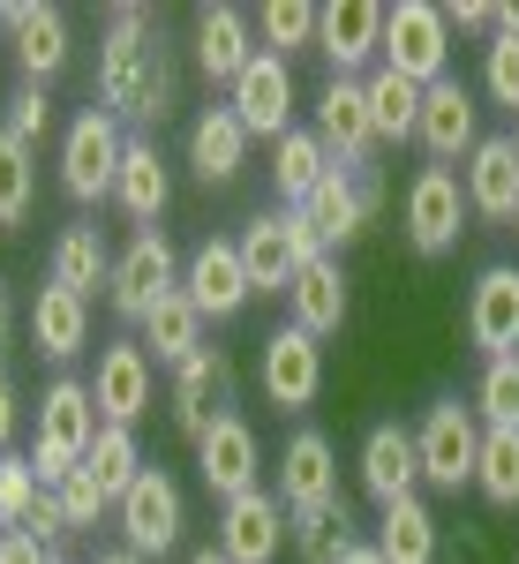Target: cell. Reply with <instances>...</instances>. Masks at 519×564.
Returning <instances> with one entry per match:
<instances>
[{
  "mask_svg": "<svg viewBox=\"0 0 519 564\" xmlns=\"http://www.w3.org/2000/svg\"><path fill=\"white\" fill-rule=\"evenodd\" d=\"M98 399H90L84 377H53L39 391V452H31V467H39L45 489H61V481L84 467V452L98 444Z\"/></svg>",
  "mask_w": 519,
  "mask_h": 564,
  "instance_id": "6da1fadb",
  "label": "cell"
},
{
  "mask_svg": "<svg viewBox=\"0 0 519 564\" xmlns=\"http://www.w3.org/2000/svg\"><path fill=\"white\" fill-rule=\"evenodd\" d=\"M414 452H422V481H430V489H444V497L475 489V459H482L475 406H459V399H430L422 422H414Z\"/></svg>",
  "mask_w": 519,
  "mask_h": 564,
  "instance_id": "7a4b0ae2",
  "label": "cell"
},
{
  "mask_svg": "<svg viewBox=\"0 0 519 564\" xmlns=\"http://www.w3.org/2000/svg\"><path fill=\"white\" fill-rule=\"evenodd\" d=\"M385 68L407 76V84H444L452 76V23L436 0H399L385 8Z\"/></svg>",
  "mask_w": 519,
  "mask_h": 564,
  "instance_id": "3957f363",
  "label": "cell"
},
{
  "mask_svg": "<svg viewBox=\"0 0 519 564\" xmlns=\"http://www.w3.org/2000/svg\"><path fill=\"white\" fill-rule=\"evenodd\" d=\"M121 151H129V129H121L106 106H84V113L61 129V188H68L76 204H98V196H113Z\"/></svg>",
  "mask_w": 519,
  "mask_h": 564,
  "instance_id": "277c9868",
  "label": "cell"
},
{
  "mask_svg": "<svg viewBox=\"0 0 519 564\" xmlns=\"http://www.w3.org/2000/svg\"><path fill=\"white\" fill-rule=\"evenodd\" d=\"M166 294H181V249L166 241V226H151V234H136L129 249H113V286H106V302H113L121 324H143Z\"/></svg>",
  "mask_w": 519,
  "mask_h": 564,
  "instance_id": "5b68a950",
  "label": "cell"
},
{
  "mask_svg": "<svg viewBox=\"0 0 519 564\" xmlns=\"http://www.w3.org/2000/svg\"><path fill=\"white\" fill-rule=\"evenodd\" d=\"M113 520H121V550H136V557H166V550H181L188 497H181V481H173L166 467H143L136 489L113 505Z\"/></svg>",
  "mask_w": 519,
  "mask_h": 564,
  "instance_id": "8992f818",
  "label": "cell"
},
{
  "mask_svg": "<svg viewBox=\"0 0 519 564\" xmlns=\"http://www.w3.org/2000/svg\"><path fill=\"white\" fill-rule=\"evenodd\" d=\"M181 294L196 302V316H204V324H234L241 308L257 302L249 263H241V241H234V234L196 241V249H188V263H181Z\"/></svg>",
  "mask_w": 519,
  "mask_h": 564,
  "instance_id": "52a82bcc",
  "label": "cell"
},
{
  "mask_svg": "<svg viewBox=\"0 0 519 564\" xmlns=\"http://www.w3.org/2000/svg\"><path fill=\"white\" fill-rule=\"evenodd\" d=\"M467 218H475L467 212V181L452 166H422L407 181V241H414V257H452Z\"/></svg>",
  "mask_w": 519,
  "mask_h": 564,
  "instance_id": "ba28073f",
  "label": "cell"
},
{
  "mask_svg": "<svg viewBox=\"0 0 519 564\" xmlns=\"http://www.w3.org/2000/svg\"><path fill=\"white\" fill-rule=\"evenodd\" d=\"M90 399H98V422L113 430H136L159 399V361L143 354V339H113L98 347V369H90Z\"/></svg>",
  "mask_w": 519,
  "mask_h": 564,
  "instance_id": "9c48e42d",
  "label": "cell"
},
{
  "mask_svg": "<svg viewBox=\"0 0 519 564\" xmlns=\"http://www.w3.org/2000/svg\"><path fill=\"white\" fill-rule=\"evenodd\" d=\"M196 475H204V489H212L218 505L263 489V444H257V430H249V414L226 406L212 430L196 436Z\"/></svg>",
  "mask_w": 519,
  "mask_h": 564,
  "instance_id": "30bf717a",
  "label": "cell"
},
{
  "mask_svg": "<svg viewBox=\"0 0 519 564\" xmlns=\"http://www.w3.org/2000/svg\"><path fill=\"white\" fill-rule=\"evenodd\" d=\"M226 106H234V121L249 129V143H279V135L294 129V106H302V90H294V61H279V53H257L234 90H226Z\"/></svg>",
  "mask_w": 519,
  "mask_h": 564,
  "instance_id": "8fae6325",
  "label": "cell"
},
{
  "mask_svg": "<svg viewBox=\"0 0 519 564\" xmlns=\"http://www.w3.org/2000/svg\"><path fill=\"white\" fill-rule=\"evenodd\" d=\"M257 377H263V399H271L279 414L316 406V391H324V339H309L302 324H279L257 354Z\"/></svg>",
  "mask_w": 519,
  "mask_h": 564,
  "instance_id": "7c38bea8",
  "label": "cell"
},
{
  "mask_svg": "<svg viewBox=\"0 0 519 564\" xmlns=\"http://www.w3.org/2000/svg\"><path fill=\"white\" fill-rule=\"evenodd\" d=\"M316 143H324V159L346 166V174L369 166L377 129H369V90H361V76H332V84L316 90Z\"/></svg>",
  "mask_w": 519,
  "mask_h": 564,
  "instance_id": "4fadbf2b",
  "label": "cell"
},
{
  "mask_svg": "<svg viewBox=\"0 0 519 564\" xmlns=\"http://www.w3.org/2000/svg\"><path fill=\"white\" fill-rule=\"evenodd\" d=\"M166 399H173V430H181L188 444H196V436H204V430L218 422V414L234 406V354H226V347L188 354V361L173 369Z\"/></svg>",
  "mask_w": 519,
  "mask_h": 564,
  "instance_id": "5bb4252c",
  "label": "cell"
},
{
  "mask_svg": "<svg viewBox=\"0 0 519 564\" xmlns=\"http://www.w3.org/2000/svg\"><path fill=\"white\" fill-rule=\"evenodd\" d=\"M414 143L430 151V166H452V159H467V151L482 143V106H475V90L459 84V76H444V84L422 90Z\"/></svg>",
  "mask_w": 519,
  "mask_h": 564,
  "instance_id": "9a60e30c",
  "label": "cell"
},
{
  "mask_svg": "<svg viewBox=\"0 0 519 564\" xmlns=\"http://www.w3.org/2000/svg\"><path fill=\"white\" fill-rule=\"evenodd\" d=\"M279 542H286L279 489H249V497L218 505V557L226 564H279Z\"/></svg>",
  "mask_w": 519,
  "mask_h": 564,
  "instance_id": "2e32d148",
  "label": "cell"
},
{
  "mask_svg": "<svg viewBox=\"0 0 519 564\" xmlns=\"http://www.w3.org/2000/svg\"><path fill=\"white\" fill-rule=\"evenodd\" d=\"M0 23H8V39H15V68H23L39 90L68 68V53H76V45H68V15H61L53 0H8V8H0Z\"/></svg>",
  "mask_w": 519,
  "mask_h": 564,
  "instance_id": "e0dca14e",
  "label": "cell"
},
{
  "mask_svg": "<svg viewBox=\"0 0 519 564\" xmlns=\"http://www.w3.org/2000/svg\"><path fill=\"white\" fill-rule=\"evenodd\" d=\"M316 53L332 61V76H361L385 53V8L377 0H332V8H316Z\"/></svg>",
  "mask_w": 519,
  "mask_h": 564,
  "instance_id": "ac0fdd59",
  "label": "cell"
},
{
  "mask_svg": "<svg viewBox=\"0 0 519 564\" xmlns=\"http://www.w3.org/2000/svg\"><path fill=\"white\" fill-rule=\"evenodd\" d=\"M279 505L286 512H316V505H339V452L324 430H294L279 452Z\"/></svg>",
  "mask_w": 519,
  "mask_h": 564,
  "instance_id": "d6986e66",
  "label": "cell"
},
{
  "mask_svg": "<svg viewBox=\"0 0 519 564\" xmlns=\"http://www.w3.org/2000/svg\"><path fill=\"white\" fill-rule=\"evenodd\" d=\"M467 339L482 347V361L519 354V271L512 263H482L475 294H467Z\"/></svg>",
  "mask_w": 519,
  "mask_h": 564,
  "instance_id": "ffe728a7",
  "label": "cell"
},
{
  "mask_svg": "<svg viewBox=\"0 0 519 564\" xmlns=\"http://www.w3.org/2000/svg\"><path fill=\"white\" fill-rule=\"evenodd\" d=\"M257 15L249 8H234V0H212V8H196V68L212 76V84L234 90V76L257 61Z\"/></svg>",
  "mask_w": 519,
  "mask_h": 564,
  "instance_id": "44dd1931",
  "label": "cell"
},
{
  "mask_svg": "<svg viewBox=\"0 0 519 564\" xmlns=\"http://www.w3.org/2000/svg\"><path fill=\"white\" fill-rule=\"evenodd\" d=\"M467 212L489 218V226H512L519 212V143L512 135H482L475 151H467Z\"/></svg>",
  "mask_w": 519,
  "mask_h": 564,
  "instance_id": "7402d4cb",
  "label": "cell"
},
{
  "mask_svg": "<svg viewBox=\"0 0 519 564\" xmlns=\"http://www.w3.org/2000/svg\"><path fill=\"white\" fill-rule=\"evenodd\" d=\"M361 489L377 497V512L399 505V497H422V452H414V430L377 422V430L361 436Z\"/></svg>",
  "mask_w": 519,
  "mask_h": 564,
  "instance_id": "603a6c76",
  "label": "cell"
},
{
  "mask_svg": "<svg viewBox=\"0 0 519 564\" xmlns=\"http://www.w3.org/2000/svg\"><path fill=\"white\" fill-rule=\"evenodd\" d=\"M113 204L136 218V234H151L173 204V174L166 159H159V143L151 135H129V151H121V174H113Z\"/></svg>",
  "mask_w": 519,
  "mask_h": 564,
  "instance_id": "cb8c5ba5",
  "label": "cell"
},
{
  "mask_svg": "<svg viewBox=\"0 0 519 564\" xmlns=\"http://www.w3.org/2000/svg\"><path fill=\"white\" fill-rule=\"evenodd\" d=\"M346 308H354V294H346L339 257H316V263L294 271V286H286V324H302L309 339H332L346 324Z\"/></svg>",
  "mask_w": 519,
  "mask_h": 564,
  "instance_id": "d4e9b609",
  "label": "cell"
},
{
  "mask_svg": "<svg viewBox=\"0 0 519 564\" xmlns=\"http://www.w3.org/2000/svg\"><path fill=\"white\" fill-rule=\"evenodd\" d=\"M241 166H249V129L234 121V106H204L188 121V174L204 188H226Z\"/></svg>",
  "mask_w": 519,
  "mask_h": 564,
  "instance_id": "484cf974",
  "label": "cell"
},
{
  "mask_svg": "<svg viewBox=\"0 0 519 564\" xmlns=\"http://www.w3.org/2000/svg\"><path fill=\"white\" fill-rule=\"evenodd\" d=\"M31 347L45 354V361H76V354L90 347V302L84 294H68V286H53L45 279L39 286V302H31Z\"/></svg>",
  "mask_w": 519,
  "mask_h": 564,
  "instance_id": "4316f807",
  "label": "cell"
},
{
  "mask_svg": "<svg viewBox=\"0 0 519 564\" xmlns=\"http://www.w3.org/2000/svg\"><path fill=\"white\" fill-rule=\"evenodd\" d=\"M309 226L324 234V249H346V241H361L369 234V196H361V174H346V166H332V174L316 181V196L302 204Z\"/></svg>",
  "mask_w": 519,
  "mask_h": 564,
  "instance_id": "83f0119b",
  "label": "cell"
},
{
  "mask_svg": "<svg viewBox=\"0 0 519 564\" xmlns=\"http://www.w3.org/2000/svg\"><path fill=\"white\" fill-rule=\"evenodd\" d=\"M53 286H68V294H98V286H113V249H106V234L76 218V226H61V241H53V271H45Z\"/></svg>",
  "mask_w": 519,
  "mask_h": 564,
  "instance_id": "f1b7e54d",
  "label": "cell"
},
{
  "mask_svg": "<svg viewBox=\"0 0 519 564\" xmlns=\"http://www.w3.org/2000/svg\"><path fill=\"white\" fill-rule=\"evenodd\" d=\"M436 550H444V527H436V512L422 497L385 505V520H377V557L385 564H436Z\"/></svg>",
  "mask_w": 519,
  "mask_h": 564,
  "instance_id": "f546056e",
  "label": "cell"
},
{
  "mask_svg": "<svg viewBox=\"0 0 519 564\" xmlns=\"http://www.w3.org/2000/svg\"><path fill=\"white\" fill-rule=\"evenodd\" d=\"M136 332H143V354H151V361H166V369H181L188 354L212 347V339H204V316H196V302H188V294H166V302L151 308Z\"/></svg>",
  "mask_w": 519,
  "mask_h": 564,
  "instance_id": "4dcf8cb0",
  "label": "cell"
},
{
  "mask_svg": "<svg viewBox=\"0 0 519 564\" xmlns=\"http://www.w3.org/2000/svg\"><path fill=\"white\" fill-rule=\"evenodd\" d=\"M324 174H332V159H324L316 129H286L271 143V181H279V204H286V212H302Z\"/></svg>",
  "mask_w": 519,
  "mask_h": 564,
  "instance_id": "1f68e13d",
  "label": "cell"
},
{
  "mask_svg": "<svg viewBox=\"0 0 519 564\" xmlns=\"http://www.w3.org/2000/svg\"><path fill=\"white\" fill-rule=\"evenodd\" d=\"M234 241H241V263H249V286H257V294H286V286H294L302 263H294L286 234H279V212H257Z\"/></svg>",
  "mask_w": 519,
  "mask_h": 564,
  "instance_id": "d6a6232c",
  "label": "cell"
},
{
  "mask_svg": "<svg viewBox=\"0 0 519 564\" xmlns=\"http://www.w3.org/2000/svg\"><path fill=\"white\" fill-rule=\"evenodd\" d=\"M286 542H294L302 564H346V550L361 534H354V512H346V497H339V505H316V512H286Z\"/></svg>",
  "mask_w": 519,
  "mask_h": 564,
  "instance_id": "836d02e7",
  "label": "cell"
},
{
  "mask_svg": "<svg viewBox=\"0 0 519 564\" xmlns=\"http://www.w3.org/2000/svg\"><path fill=\"white\" fill-rule=\"evenodd\" d=\"M361 90H369V129H377V143H414V121H422V84L391 76V68H369V76H361Z\"/></svg>",
  "mask_w": 519,
  "mask_h": 564,
  "instance_id": "e575fe53",
  "label": "cell"
},
{
  "mask_svg": "<svg viewBox=\"0 0 519 564\" xmlns=\"http://www.w3.org/2000/svg\"><path fill=\"white\" fill-rule=\"evenodd\" d=\"M475 497L489 512H519V430H482Z\"/></svg>",
  "mask_w": 519,
  "mask_h": 564,
  "instance_id": "d590c367",
  "label": "cell"
},
{
  "mask_svg": "<svg viewBox=\"0 0 519 564\" xmlns=\"http://www.w3.org/2000/svg\"><path fill=\"white\" fill-rule=\"evenodd\" d=\"M84 475L98 481V497H106V505H121V497L136 489V475H143L136 430H113V422H106V430H98V444L84 452Z\"/></svg>",
  "mask_w": 519,
  "mask_h": 564,
  "instance_id": "8d00e7d4",
  "label": "cell"
},
{
  "mask_svg": "<svg viewBox=\"0 0 519 564\" xmlns=\"http://www.w3.org/2000/svg\"><path fill=\"white\" fill-rule=\"evenodd\" d=\"M39 204V151H23L0 121V234H15Z\"/></svg>",
  "mask_w": 519,
  "mask_h": 564,
  "instance_id": "74e56055",
  "label": "cell"
},
{
  "mask_svg": "<svg viewBox=\"0 0 519 564\" xmlns=\"http://www.w3.org/2000/svg\"><path fill=\"white\" fill-rule=\"evenodd\" d=\"M257 39H263V53H279V61L316 53V8H309V0H271V8H257Z\"/></svg>",
  "mask_w": 519,
  "mask_h": 564,
  "instance_id": "f35d334b",
  "label": "cell"
},
{
  "mask_svg": "<svg viewBox=\"0 0 519 564\" xmlns=\"http://www.w3.org/2000/svg\"><path fill=\"white\" fill-rule=\"evenodd\" d=\"M475 422H482V430H519V354L482 361V377H475Z\"/></svg>",
  "mask_w": 519,
  "mask_h": 564,
  "instance_id": "ab89813d",
  "label": "cell"
},
{
  "mask_svg": "<svg viewBox=\"0 0 519 564\" xmlns=\"http://www.w3.org/2000/svg\"><path fill=\"white\" fill-rule=\"evenodd\" d=\"M39 497H45L39 467H31L23 452H0V520H8V527H31Z\"/></svg>",
  "mask_w": 519,
  "mask_h": 564,
  "instance_id": "60d3db41",
  "label": "cell"
},
{
  "mask_svg": "<svg viewBox=\"0 0 519 564\" xmlns=\"http://www.w3.org/2000/svg\"><path fill=\"white\" fill-rule=\"evenodd\" d=\"M482 90H489V106L519 113V39L512 31H489V45H482Z\"/></svg>",
  "mask_w": 519,
  "mask_h": 564,
  "instance_id": "b9f144b4",
  "label": "cell"
},
{
  "mask_svg": "<svg viewBox=\"0 0 519 564\" xmlns=\"http://www.w3.org/2000/svg\"><path fill=\"white\" fill-rule=\"evenodd\" d=\"M45 129H53V98H45L39 84H23L15 98H8V135H15L23 151H39V143H45Z\"/></svg>",
  "mask_w": 519,
  "mask_h": 564,
  "instance_id": "7bdbcfd3",
  "label": "cell"
},
{
  "mask_svg": "<svg viewBox=\"0 0 519 564\" xmlns=\"http://www.w3.org/2000/svg\"><path fill=\"white\" fill-rule=\"evenodd\" d=\"M53 497H61V512H68V534H76V527H98V512H113V505H106V497H98V481H90L84 467H76V475L61 481V489H53Z\"/></svg>",
  "mask_w": 519,
  "mask_h": 564,
  "instance_id": "ee69618b",
  "label": "cell"
},
{
  "mask_svg": "<svg viewBox=\"0 0 519 564\" xmlns=\"http://www.w3.org/2000/svg\"><path fill=\"white\" fill-rule=\"evenodd\" d=\"M279 234H286V249H294V263H316V257H332V249H324V234L309 226V212H279Z\"/></svg>",
  "mask_w": 519,
  "mask_h": 564,
  "instance_id": "f6af8a7d",
  "label": "cell"
},
{
  "mask_svg": "<svg viewBox=\"0 0 519 564\" xmlns=\"http://www.w3.org/2000/svg\"><path fill=\"white\" fill-rule=\"evenodd\" d=\"M23 534H39L45 550H53V542L68 534V512H61V497H53V489H45V497H39V512H31V527H23Z\"/></svg>",
  "mask_w": 519,
  "mask_h": 564,
  "instance_id": "bcb514c9",
  "label": "cell"
},
{
  "mask_svg": "<svg viewBox=\"0 0 519 564\" xmlns=\"http://www.w3.org/2000/svg\"><path fill=\"white\" fill-rule=\"evenodd\" d=\"M444 23H452V31H497V8H482V0H452V8H444Z\"/></svg>",
  "mask_w": 519,
  "mask_h": 564,
  "instance_id": "7dc6e473",
  "label": "cell"
},
{
  "mask_svg": "<svg viewBox=\"0 0 519 564\" xmlns=\"http://www.w3.org/2000/svg\"><path fill=\"white\" fill-rule=\"evenodd\" d=\"M0 564H53V550H45L39 534H23V527H15V534L0 542Z\"/></svg>",
  "mask_w": 519,
  "mask_h": 564,
  "instance_id": "c3c4849f",
  "label": "cell"
},
{
  "mask_svg": "<svg viewBox=\"0 0 519 564\" xmlns=\"http://www.w3.org/2000/svg\"><path fill=\"white\" fill-rule=\"evenodd\" d=\"M15 430H23V399H15V377L0 369V452L15 444Z\"/></svg>",
  "mask_w": 519,
  "mask_h": 564,
  "instance_id": "681fc988",
  "label": "cell"
},
{
  "mask_svg": "<svg viewBox=\"0 0 519 564\" xmlns=\"http://www.w3.org/2000/svg\"><path fill=\"white\" fill-rule=\"evenodd\" d=\"M452 564H489V557H482V534H475V527H459V542H452Z\"/></svg>",
  "mask_w": 519,
  "mask_h": 564,
  "instance_id": "f907efd6",
  "label": "cell"
},
{
  "mask_svg": "<svg viewBox=\"0 0 519 564\" xmlns=\"http://www.w3.org/2000/svg\"><path fill=\"white\" fill-rule=\"evenodd\" d=\"M8 339H15V302H8V279H0V354H8Z\"/></svg>",
  "mask_w": 519,
  "mask_h": 564,
  "instance_id": "816d5d0a",
  "label": "cell"
},
{
  "mask_svg": "<svg viewBox=\"0 0 519 564\" xmlns=\"http://www.w3.org/2000/svg\"><path fill=\"white\" fill-rule=\"evenodd\" d=\"M346 564H385V557H377V542H354V550H346Z\"/></svg>",
  "mask_w": 519,
  "mask_h": 564,
  "instance_id": "f5cc1de1",
  "label": "cell"
},
{
  "mask_svg": "<svg viewBox=\"0 0 519 564\" xmlns=\"http://www.w3.org/2000/svg\"><path fill=\"white\" fill-rule=\"evenodd\" d=\"M98 564H143L136 550H98Z\"/></svg>",
  "mask_w": 519,
  "mask_h": 564,
  "instance_id": "db71d44e",
  "label": "cell"
},
{
  "mask_svg": "<svg viewBox=\"0 0 519 564\" xmlns=\"http://www.w3.org/2000/svg\"><path fill=\"white\" fill-rule=\"evenodd\" d=\"M188 564H226V557H218V542H212V550H196V557H188Z\"/></svg>",
  "mask_w": 519,
  "mask_h": 564,
  "instance_id": "11a10c76",
  "label": "cell"
},
{
  "mask_svg": "<svg viewBox=\"0 0 519 564\" xmlns=\"http://www.w3.org/2000/svg\"><path fill=\"white\" fill-rule=\"evenodd\" d=\"M505 135H512V143H519V113H512V129H505Z\"/></svg>",
  "mask_w": 519,
  "mask_h": 564,
  "instance_id": "9f6ffc18",
  "label": "cell"
},
{
  "mask_svg": "<svg viewBox=\"0 0 519 564\" xmlns=\"http://www.w3.org/2000/svg\"><path fill=\"white\" fill-rule=\"evenodd\" d=\"M8 534H15V527H8V520H0V542H8Z\"/></svg>",
  "mask_w": 519,
  "mask_h": 564,
  "instance_id": "6f0895ef",
  "label": "cell"
},
{
  "mask_svg": "<svg viewBox=\"0 0 519 564\" xmlns=\"http://www.w3.org/2000/svg\"><path fill=\"white\" fill-rule=\"evenodd\" d=\"M512 234H519V212H512Z\"/></svg>",
  "mask_w": 519,
  "mask_h": 564,
  "instance_id": "680465c9",
  "label": "cell"
},
{
  "mask_svg": "<svg viewBox=\"0 0 519 564\" xmlns=\"http://www.w3.org/2000/svg\"><path fill=\"white\" fill-rule=\"evenodd\" d=\"M53 564H68V557H53Z\"/></svg>",
  "mask_w": 519,
  "mask_h": 564,
  "instance_id": "91938a15",
  "label": "cell"
}]
</instances>
